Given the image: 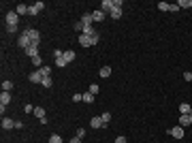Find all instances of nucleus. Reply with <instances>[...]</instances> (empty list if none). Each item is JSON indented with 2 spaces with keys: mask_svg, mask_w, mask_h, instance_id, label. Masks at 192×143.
<instances>
[{
  "mask_svg": "<svg viewBox=\"0 0 192 143\" xmlns=\"http://www.w3.org/2000/svg\"><path fill=\"white\" fill-rule=\"evenodd\" d=\"M22 34H26L32 43H36V45L41 43V34H38V30H34V28H24V30H22Z\"/></svg>",
  "mask_w": 192,
  "mask_h": 143,
  "instance_id": "nucleus-1",
  "label": "nucleus"
},
{
  "mask_svg": "<svg viewBox=\"0 0 192 143\" xmlns=\"http://www.w3.org/2000/svg\"><path fill=\"white\" fill-rule=\"evenodd\" d=\"M4 22H7V26H17L19 24V15L15 11H9L7 15H4Z\"/></svg>",
  "mask_w": 192,
  "mask_h": 143,
  "instance_id": "nucleus-2",
  "label": "nucleus"
},
{
  "mask_svg": "<svg viewBox=\"0 0 192 143\" xmlns=\"http://www.w3.org/2000/svg\"><path fill=\"white\" fill-rule=\"evenodd\" d=\"M17 45H19V47H22V49L26 51V49L32 45V41H30V38H28L26 34H19V38H17Z\"/></svg>",
  "mask_w": 192,
  "mask_h": 143,
  "instance_id": "nucleus-3",
  "label": "nucleus"
},
{
  "mask_svg": "<svg viewBox=\"0 0 192 143\" xmlns=\"http://www.w3.org/2000/svg\"><path fill=\"white\" fill-rule=\"evenodd\" d=\"M90 128H107V126H105V122H103L100 115H96V118L90 120Z\"/></svg>",
  "mask_w": 192,
  "mask_h": 143,
  "instance_id": "nucleus-4",
  "label": "nucleus"
},
{
  "mask_svg": "<svg viewBox=\"0 0 192 143\" xmlns=\"http://www.w3.org/2000/svg\"><path fill=\"white\" fill-rule=\"evenodd\" d=\"M45 9V2H34L32 7H30V11H28V15H38V13Z\"/></svg>",
  "mask_w": 192,
  "mask_h": 143,
  "instance_id": "nucleus-5",
  "label": "nucleus"
},
{
  "mask_svg": "<svg viewBox=\"0 0 192 143\" xmlns=\"http://www.w3.org/2000/svg\"><path fill=\"white\" fill-rule=\"evenodd\" d=\"M171 137H175V139H184V126H173L171 130H169Z\"/></svg>",
  "mask_w": 192,
  "mask_h": 143,
  "instance_id": "nucleus-6",
  "label": "nucleus"
},
{
  "mask_svg": "<svg viewBox=\"0 0 192 143\" xmlns=\"http://www.w3.org/2000/svg\"><path fill=\"white\" fill-rule=\"evenodd\" d=\"M28 79H30L32 84H41V81H43V73H41V71L30 73V75H28Z\"/></svg>",
  "mask_w": 192,
  "mask_h": 143,
  "instance_id": "nucleus-7",
  "label": "nucleus"
},
{
  "mask_svg": "<svg viewBox=\"0 0 192 143\" xmlns=\"http://www.w3.org/2000/svg\"><path fill=\"white\" fill-rule=\"evenodd\" d=\"M26 56H28V58H36V56H38V45H36V43H32L30 47L26 49Z\"/></svg>",
  "mask_w": 192,
  "mask_h": 143,
  "instance_id": "nucleus-8",
  "label": "nucleus"
},
{
  "mask_svg": "<svg viewBox=\"0 0 192 143\" xmlns=\"http://www.w3.org/2000/svg\"><path fill=\"white\" fill-rule=\"evenodd\" d=\"M113 7H115V2H113V0H103V2H100V11H105V13H111V9H113Z\"/></svg>",
  "mask_w": 192,
  "mask_h": 143,
  "instance_id": "nucleus-9",
  "label": "nucleus"
},
{
  "mask_svg": "<svg viewBox=\"0 0 192 143\" xmlns=\"http://www.w3.org/2000/svg\"><path fill=\"white\" fill-rule=\"evenodd\" d=\"M9 103H11V92H0V105L7 107Z\"/></svg>",
  "mask_w": 192,
  "mask_h": 143,
  "instance_id": "nucleus-10",
  "label": "nucleus"
},
{
  "mask_svg": "<svg viewBox=\"0 0 192 143\" xmlns=\"http://www.w3.org/2000/svg\"><path fill=\"white\" fill-rule=\"evenodd\" d=\"M92 22H94L92 13H83V15H81V24L83 26H92Z\"/></svg>",
  "mask_w": 192,
  "mask_h": 143,
  "instance_id": "nucleus-11",
  "label": "nucleus"
},
{
  "mask_svg": "<svg viewBox=\"0 0 192 143\" xmlns=\"http://www.w3.org/2000/svg\"><path fill=\"white\" fill-rule=\"evenodd\" d=\"M192 124V115L188 113V115H179V126H190Z\"/></svg>",
  "mask_w": 192,
  "mask_h": 143,
  "instance_id": "nucleus-12",
  "label": "nucleus"
},
{
  "mask_svg": "<svg viewBox=\"0 0 192 143\" xmlns=\"http://www.w3.org/2000/svg\"><path fill=\"white\" fill-rule=\"evenodd\" d=\"M2 128L4 130H9V128H15V122L11 118H2Z\"/></svg>",
  "mask_w": 192,
  "mask_h": 143,
  "instance_id": "nucleus-13",
  "label": "nucleus"
},
{
  "mask_svg": "<svg viewBox=\"0 0 192 143\" xmlns=\"http://www.w3.org/2000/svg\"><path fill=\"white\" fill-rule=\"evenodd\" d=\"M79 43H81L83 47H92V38H90L88 34H81V36H79Z\"/></svg>",
  "mask_w": 192,
  "mask_h": 143,
  "instance_id": "nucleus-14",
  "label": "nucleus"
},
{
  "mask_svg": "<svg viewBox=\"0 0 192 143\" xmlns=\"http://www.w3.org/2000/svg\"><path fill=\"white\" fill-rule=\"evenodd\" d=\"M109 15H111L113 19H120V17H122V7H113V9H111V13H109Z\"/></svg>",
  "mask_w": 192,
  "mask_h": 143,
  "instance_id": "nucleus-15",
  "label": "nucleus"
},
{
  "mask_svg": "<svg viewBox=\"0 0 192 143\" xmlns=\"http://www.w3.org/2000/svg\"><path fill=\"white\" fill-rule=\"evenodd\" d=\"M28 11H30V7H26V4H17V7H15V13H17V15H26Z\"/></svg>",
  "mask_w": 192,
  "mask_h": 143,
  "instance_id": "nucleus-16",
  "label": "nucleus"
},
{
  "mask_svg": "<svg viewBox=\"0 0 192 143\" xmlns=\"http://www.w3.org/2000/svg\"><path fill=\"white\" fill-rule=\"evenodd\" d=\"M62 58L66 60V64H68V62H73L77 56H75V51H73V49H68V51H64V56H62Z\"/></svg>",
  "mask_w": 192,
  "mask_h": 143,
  "instance_id": "nucleus-17",
  "label": "nucleus"
},
{
  "mask_svg": "<svg viewBox=\"0 0 192 143\" xmlns=\"http://www.w3.org/2000/svg\"><path fill=\"white\" fill-rule=\"evenodd\" d=\"M109 75H111V66H103V69L98 71V77H103V79H107Z\"/></svg>",
  "mask_w": 192,
  "mask_h": 143,
  "instance_id": "nucleus-18",
  "label": "nucleus"
},
{
  "mask_svg": "<svg viewBox=\"0 0 192 143\" xmlns=\"http://www.w3.org/2000/svg\"><path fill=\"white\" fill-rule=\"evenodd\" d=\"M190 105H188V103H181L179 105V115H188V113H190Z\"/></svg>",
  "mask_w": 192,
  "mask_h": 143,
  "instance_id": "nucleus-19",
  "label": "nucleus"
},
{
  "mask_svg": "<svg viewBox=\"0 0 192 143\" xmlns=\"http://www.w3.org/2000/svg\"><path fill=\"white\" fill-rule=\"evenodd\" d=\"M92 17H94V22H103V19H105V11H100V9H98V11L92 13Z\"/></svg>",
  "mask_w": 192,
  "mask_h": 143,
  "instance_id": "nucleus-20",
  "label": "nucleus"
},
{
  "mask_svg": "<svg viewBox=\"0 0 192 143\" xmlns=\"http://www.w3.org/2000/svg\"><path fill=\"white\" fill-rule=\"evenodd\" d=\"M34 115L38 120H43V118H47V115H45V109L43 107H34Z\"/></svg>",
  "mask_w": 192,
  "mask_h": 143,
  "instance_id": "nucleus-21",
  "label": "nucleus"
},
{
  "mask_svg": "<svg viewBox=\"0 0 192 143\" xmlns=\"http://www.w3.org/2000/svg\"><path fill=\"white\" fill-rule=\"evenodd\" d=\"M177 7H179V9H190V7H192V0H179V2H177Z\"/></svg>",
  "mask_w": 192,
  "mask_h": 143,
  "instance_id": "nucleus-22",
  "label": "nucleus"
},
{
  "mask_svg": "<svg viewBox=\"0 0 192 143\" xmlns=\"http://www.w3.org/2000/svg\"><path fill=\"white\" fill-rule=\"evenodd\" d=\"M83 103L92 105V103H94V94H92V92H85V94H83Z\"/></svg>",
  "mask_w": 192,
  "mask_h": 143,
  "instance_id": "nucleus-23",
  "label": "nucleus"
},
{
  "mask_svg": "<svg viewBox=\"0 0 192 143\" xmlns=\"http://www.w3.org/2000/svg\"><path fill=\"white\" fill-rule=\"evenodd\" d=\"M13 90V81H2V92H11Z\"/></svg>",
  "mask_w": 192,
  "mask_h": 143,
  "instance_id": "nucleus-24",
  "label": "nucleus"
},
{
  "mask_svg": "<svg viewBox=\"0 0 192 143\" xmlns=\"http://www.w3.org/2000/svg\"><path fill=\"white\" fill-rule=\"evenodd\" d=\"M94 32H96V30L92 28V26H83V32H81V34H88V36H92Z\"/></svg>",
  "mask_w": 192,
  "mask_h": 143,
  "instance_id": "nucleus-25",
  "label": "nucleus"
},
{
  "mask_svg": "<svg viewBox=\"0 0 192 143\" xmlns=\"http://www.w3.org/2000/svg\"><path fill=\"white\" fill-rule=\"evenodd\" d=\"M38 71L43 73V77H51V69H49V66H41Z\"/></svg>",
  "mask_w": 192,
  "mask_h": 143,
  "instance_id": "nucleus-26",
  "label": "nucleus"
},
{
  "mask_svg": "<svg viewBox=\"0 0 192 143\" xmlns=\"http://www.w3.org/2000/svg\"><path fill=\"white\" fill-rule=\"evenodd\" d=\"M51 84H53V81H51V77H43V81H41L43 88H51Z\"/></svg>",
  "mask_w": 192,
  "mask_h": 143,
  "instance_id": "nucleus-27",
  "label": "nucleus"
},
{
  "mask_svg": "<svg viewBox=\"0 0 192 143\" xmlns=\"http://www.w3.org/2000/svg\"><path fill=\"white\" fill-rule=\"evenodd\" d=\"M49 143H62V137L60 135H51V137H49Z\"/></svg>",
  "mask_w": 192,
  "mask_h": 143,
  "instance_id": "nucleus-28",
  "label": "nucleus"
},
{
  "mask_svg": "<svg viewBox=\"0 0 192 143\" xmlns=\"http://www.w3.org/2000/svg\"><path fill=\"white\" fill-rule=\"evenodd\" d=\"M100 118H103V122H105V126H107L109 122H111V113H109V111H105V113H103Z\"/></svg>",
  "mask_w": 192,
  "mask_h": 143,
  "instance_id": "nucleus-29",
  "label": "nucleus"
},
{
  "mask_svg": "<svg viewBox=\"0 0 192 143\" xmlns=\"http://www.w3.org/2000/svg\"><path fill=\"white\" fill-rule=\"evenodd\" d=\"M158 9H160V11H169L171 4H169V2H158Z\"/></svg>",
  "mask_w": 192,
  "mask_h": 143,
  "instance_id": "nucleus-30",
  "label": "nucleus"
},
{
  "mask_svg": "<svg viewBox=\"0 0 192 143\" xmlns=\"http://www.w3.org/2000/svg\"><path fill=\"white\" fill-rule=\"evenodd\" d=\"M56 66H58V69H64V66H66V60H64V58H58V60H56Z\"/></svg>",
  "mask_w": 192,
  "mask_h": 143,
  "instance_id": "nucleus-31",
  "label": "nucleus"
},
{
  "mask_svg": "<svg viewBox=\"0 0 192 143\" xmlns=\"http://www.w3.org/2000/svg\"><path fill=\"white\" fill-rule=\"evenodd\" d=\"M32 64H34V66H43V58H41V56L32 58Z\"/></svg>",
  "mask_w": 192,
  "mask_h": 143,
  "instance_id": "nucleus-32",
  "label": "nucleus"
},
{
  "mask_svg": "<svg viewBox=\"0 0 192 143\" xmlns=\"http://www.w3.org/2000/svg\"><path fill=\"white\" fill-rule=\"evenodd\" d=\"M73 28H75L77 32H83V24H81V22H77V24H73Z\"/></svg>",
  "mask_w": 192,
  "mask_h": 143,
  "instance_id": "nucleus-33",
  "label": "nucleus"
},
{
  "mask_svg": "<svg viewBox=\"0 0 192 143\" xmlns=\"http://www.w3.org/2000/svg\"><path fill=\"white\" fill-rule=\"evenodd\" d=\"M79 100H83V94H79V92L73 94V103H79Z\"/></svg>",
  "mask_w": 192,
  "mask_h": 143,
  "instance_id": "nucleus-34",
  "label": "nucleus"
},
{
  "mask_svg": "<svg viewBox=\"0 0 192 143\" xmlns=\"http://www.w3.org/2000/svg\"><path fill=\"white\" fill-rule=\"evenodd\" d=\"M62 56H64V51H62V49H56V51H53V58H56V60L62 58Z\"/></svg>",
  "mask_w": 192,
  "mask_h": 143,
  "instance_id": "nucleus-35",
  "label": "nucleus"
},
{
  "mask_svg": "<svg viewBox=\"0 0 192 143\" xmlns=\"http://www.w3.org/2000/svg\"><path fill=\"white\" fill-rule=\"evenodd\" d=\"M98 90H100V88H98V84H92V85H90V92H92V94H96Z\"/></svg>",
  "mask_w": 192,
  "mask_h": 143,
  "instance_id": "nucleus-36",
  "label": "nucleus"
},
{
  "mask_svg": "<svg viewBox=\"0 0 192 143\" xmlns=\"http://www.w3.org/2000/svg\"><path fill=\"white\" fill-rule=\"evenodd\" d=\"M77 137L83 139V137H85V128H77Z\"/></svg>",
  "mask_w": 192,
  "mask_h": 143,
  "instance_id": "nucleus-37",
  "label": "nucleus"
},
{
  "mask_svg": "<svg viewBox=\"0 0 192 143\" xmlns=\"http://www.w3.org/2000/svg\"><path fill=\"white\" fill-rule=\"evenodd\" d=\"M7 30H9V34H15V32H17V26H7Z\"/></svg>",
  "mask_w": 192,
  "mask_h": 143,
  "instance_id": "nucleus-38",
  "label": "nucleus"
},
{
  "mask_svg": "<svg viewBox=\"0 0 192 143\" xmlns=\"http://www.w3.org/2000/svg\"><path fill=\"white\" fill-rule=\"evenodd\" d=\"M184 79H186V81H192V73L186 71V73H184Z\"/></svg>",
  "mask_w": 192,
  "mask_h": 143,
  "instance_id": "nucleus-39",
  "label": "nucleus"
},
{
  "mask_svg": "<svg viewBox=\"0 0 192 143\" xmlns=\"http://www.w3.org/2000/svg\"><path fill=\"white\" fill-rule=\"evenodd\" d=\"M24 111H26V113H34V107H32V105H26Z\"/></svg>",
  "mask_w": 192,
  "mask_h": 143,
  "instance_id": "nucleus-40",
  "label": "nucleus"
},
{
  "mask_svg": "<svg viewBox=\"0 0 192 143\" xmlns=\"http://www.w3.org/2000/svg\"><path fill=\"white\" fill-rule=\"evenodd\" d=\"M90 38H92V45H96V43H98V32H94V34L90 36Z\"/></svg>",
  "mask_w": 192,
  "mask_h": 143,
  "instance_id": "nucleus-41",
  "label": "nucleus"
},
{
  "mask_svg": "<svg viewBox=\"0 0 192 143\" xmlns=\"http://www.w3.org/2000/svg\"><path fill=\"white\" fill-rule=\"evenodd\" d=\"M169 11H173V13H177V11H179V7H177V2H175V4H171V9H169Z\"/></svg>",
  "mask_w": 192,
  "mask_h": 143,
  "instance_id": "nucleus-42",
  "label": "nucleus"
},
{
  "mask_svg": "<svg viewBox=\"0 0 192 143\" xmlns=\"http://www.w3.org/2000/svg\"><path fill=\"white\" fill-rule=\"evenodd\" d=\"M68 143H81V139H79V137L75 135V137H73V139H71V141H68Z\"/></svg>",
  "mask_w": 192,
  "mask_h": 143,
  "instance_id": "nucleus-43",
  "label": "nucleus"
},
{
  "mask_svg": "<svg viewBox=\"0 0 192 143\" xmlns=\"http://www.w3.org/2000/svg\"><path fill=\"white\" fill-rule=\"evenodd\" d=\"M115 143H126V137H118V139H115Z\"/></svg>",
  "mask_w": 192,
  "mask_h": 143,
  "instance_id": "nucleus-44",
  "label": "nucleus"
},
{
  "mask_svg": "<svg viewBox=\"0 0 192 143\" xmlns=\"http://www.w3.org/2000/svg\"><path fill=\"white\" fill-rule=\"evenodd\" d=\"M190 115H192V109H190Z\"/></svg>",
  "mask_w": 192,
  "mask_h": 143,
  "instance_id": "nucleus-45",
  "label": "nucleus"
}]
</instances>
